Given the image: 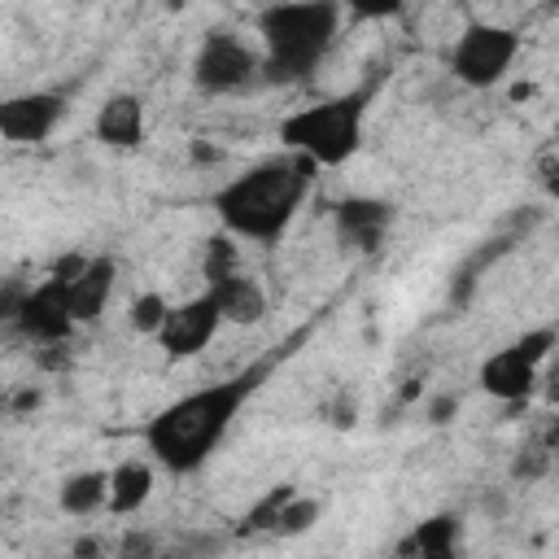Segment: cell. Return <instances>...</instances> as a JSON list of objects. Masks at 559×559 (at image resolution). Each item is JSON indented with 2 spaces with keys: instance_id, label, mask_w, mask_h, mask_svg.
<instances>
[{
  "instance_id": "cell-26",
  "label": "cell",
  "mask_w": 559,
  "mask_h": 559,
  "mask_svg": "<svg viewBox=\"0 0 559 559\" xmlns=\"http://www.w3.org/2000/svg\"><path fill=\"white\" fill-rule=\"evenodd\" d=\"M39 402H44V393H39V389H22V393L9 402V411H13V415H22V411H35Z\"/></svg>"
},
{
  "instance_id": "cell-16",
  "label": "cell",
  "mask_w": 559,
  "mask_h": 559,
  "mask_svg": "<svg viewBox=\"0 0 559 559\" xmlns=\"http://www.w3.org/2000/svg\"><path fill=\"white\" fill-rule=\"evenodd\" d=\"M153 498V463L148 459H122L109 467V515H131Z\"/></svg>"
},
{
  "instance_id": "cell-11",
  "label": "cell",
  "mask_w": 559,
  "mask_h": 559,
  "mask_svg": "<svg viewBox=\"0 0 559 559\" xmlns=\"http://www.w3.org/2000/svg\"><path fill=\"white\" fill-rule=\"evenodd\" d=\"M393 227V205L376 197H345L336 205V240L354 253H376Z\"/></svg>"
},
{
  "instance_id": "cell-9",
  "label": "cell",
  "mask_w": 559,
  "mask_h": 559,
  "mask_svg": "<svg viewBox=\"0 0 559 559\" xmlns=\"http://www.w3.org/2000/svg\"><path fill=\"white\" fill-rule=\"evenodd\" d=\"M218 328H223V310L210 293H201V297H188V301L170 306V314L157 332V345H162L166 358H192L218 336Z\"/></svg>"
},
{
  "instance_id": "cell-3",
  "label": "cell",
  "mask_w": 559,
  "mask_h": 559,
  "mask_svg": "<svg viewBox=\"0 0 559 559\" xmlns=\"http://www.w3.org/2000/svg\"><path fill=\"white\" fill-rule=\"evenodd\" d=\"M341 31V4L332 0H301V4H271L258 13L262 35V79L266 83H301L328 57Z\"/></svg>"
},
{
  "instance_id": "cell-18",
  "label": "cell",
  "mask_w": 559,
  "mask_h": 559,
  "mask_svg": "<svg viewBox=\"0 0 559 559\" xmlns=\"http://www.w3.org/2000/svg\"><path fill=\"white\" fill-rule=\"evenodd\" d=\"M297 498V489L293 485H275V489H266L249 511H245V520H240V537H258V533H275V524H280V515H284V507Z\"/></svg>"
},
{
  "instance_id": "cell-12",
  "label": "cell",
  "mask_w": 559,
  "mask_h": 559,
  "mask_svg": "<svg viewBox=\"0 0 559 559\" xmlns=\"http://www.w3.org/2000/svg\"><path fill=\"white\" fill-rule=\"evenodd\" d=\"M96 140L105 148H135L144 140V100L135 92H114L96 109Z\"/></svg>"
},
{
  "instance_id": "cell-24",
  "label": "cell",
  "mask_w": 559,
  "mask_h": 559,
  "mask_svg": "<svg viewBox=\"0 0 559 559\" xmlns=\"http://www.w3.org/2000/svg\"><path fill=\"white\" fill-rule=\"evenodd\" d=\"M454 415H459V397L454 393H437L428 402V424H450Z\"/></svg>"
},
{
  "instance_id": "cell-13",
  "label": "cell",
  "mask_w": 559,
  "mask_h": 559,
  "mask_svg": "<svg viewBox=\"0 0 559 559\" xmlns=\"http://www.w3.org/2000/svg\"><path fill=\"white\" fill-rule=\"evenodd\" d=\"M205 293L218 301L223 323L253 328V323H262V319H266V293H262V284H258L249 271H236V275H227V280L210 284Z\"/></svg>"
},
{
  "instance_id": "cell-6",
  "label": "cell",
  "mask_w": 559,
  "mask_h": 559,
  "mask_svg": "<svg viewBox=\"0 0 559 559\" xmlns=\"http://www.w3.org/2000/svg\"><path fill=\"white\" fill-rule=\"evenodd\" d=\"M520 52V35L511 26H498V22H467L463 35L454 39L450 48V74L463 83V87H493L507 79L511 61Z\"/></svg>"
},
{
  "instance_id": "cell-20",
  "label": "cell",
  "mask_w": 559,
  "mask_h": 559,
  "mask_svg": "<svg viewBox=\"0 0 559 559\" xmlns=\"http://www.w3.org/2000/svg\"><path fill=\"white\" fill-rule=\"evenodd\" d=\"M166 314H170V301H166L162 293H140V297L127 306V323H131V332H140V336H157L162 323H166Z\"/></svg>"
},
{
  "instance_id": "cell-25",
  "label": "cell",
  "mask_w": 559,
  "mask_h": 559,
  "mask_svg": "<svg viewBox=\"0 0 559 559\" xmlns=\"http://www.w3.org/2000/svg\"><path fill=\"white\" fill-rule=\"evenodd\" d=\"M542 393H546L550 406H559V349H555V358H550L546 371H542Z\"/></svg>"
},
{
  "instance_id": "cell-19",
  "label": "cell",
  "mask_w": 559,
  "mask_h": 559,
  "mask_svg": "<svg viewBox=\"0 0 559 559\" xmlns=\"http://www.w3.org/2000/svg\"><path fill=\"white\" fill-rule=\"evenodd\" d=\"M201 271H205V284H218L227 275L240 271V249H236V236H214L205 240V258H201Z\"/></svg>"
},
{
  "instance_id": "cell-7",
  "label": "cell",
  "mask_w": 559,
  "mask_h": 559,
  "mask_svg": "<svg viewBox=\"0 0 559 559\" xmlns=\"http://www.w3.org/2000/svg\"><path fill=\"white\" fill-rule=\"evenodd\" d=\"M253 79H262V52L249 48L236 31H210L197 44L192 57V83L210 96H231L245 92Z\"/></svg>"
},
{
  "instance_id": "cell-30",
  "label": "cell",
  "mask_w": 559,
  "mask_h": 559,
  "mask_svg": "<svg viewBox=\"0 0 559 559\" xmlns=\"http://www.w3.org/2000/svg\"><path fill=\"white\" fill-rule=\"evenodd\" d=\"M546 188H550V197H559V170H555V179H550Z\"/></svg>"
},
{
  "instance_id": "cell-27",
  "label": "cell",
  "mask_w": 559,
  "mask_h": 559,
  "mask_svg": "<svg viewBox=\"0 0 559 559\" xmlns=\"http://www.w3.org/2000/svg\"><path fill=\"white\" fill-rule=\"evenodd\" d=\"M105 555V542L100 537H79L74 542V559H100Z\"/></svg>"
},
{
  "instance_id": "cell-14",
  "label": "cell",
  "mask_w": 559,
  "mask_h": 559,
  "mask_svg": "<svg viewBox=\"0 0 559 559\" xmlns=\"http://www.w3.org/2000/svg\"><path fill=\"white\" fill-rule=\"evenodd\" d=\"M114 275H118V262L114 258H87L83 275L70 284V310H74V323H96L109 306V293H114Z\"/></svg>"
},
{
  "instance_id": "cell-22",
  "label": "cell",
  "mask_w": 559,
  "mask_h": 559,
  "mask_svg": "<svg viewBox=\"0 0 559 559\" xmlns=\"http://www.w3.org/2000/svg\"><path fill=\"white\" fill-rule=\"evenodd\" d=\"M546 467H550V450H546L542 441H528V445L511 459V476H515V480H537V476H546Z\"/></svg>"
},
{
  "instance_id": "cell-8",
  "label": "cell",
  "mask_w": 559,
  "mask_h": 559,
  "mask_svg": "<svg viewBox=\"0 0 559 559\" xmlns=\"http://www.w3.org/2000/svg\"><path fill=\"white\" fill-rule=\"evenodd\" d=\"M31 341H39L44 349L48 345H61L79 323H74V310H70V284L66 280H57V275H48L44 284H35V288H26L22 297H17V306H13V314H9Z\"/></svg>"
},
{
  "instance_id": "cell-21",
  "label": "cell",
  "mask_w": 559,
  "mask_h": 559,
  "mask_svg": "<svg viewBox=\"0 0 559 559\" xmlns=\"http://www.w3.org/2000/svg\"><path fill=\"white\" fill-rule=\"evenodd\" d=\"M319 515H323V502L310 498V493H297V498L284 507V515H280V524H275V537H301V533H310V528L319 524Z\"/></svg>"
},
{
  "instance_id": "cell-23",
  "label": "cell",
  "mask_w": 559,
  "mask_h": 559,
  "mask_svg": "<svg viewBox=\"0 0 559 559\" xmlns=\"http://www.w3.org/2000/svg\"><path fill=\"white\" fill-rule=\"evenodd\" d=\"M114 555H118V559H157V537L144 533V528H127Z\"/></svg>"
},
{
  "instance_id": "cell-17",
  "label": "cell",
  "mask_w": 559,
  "mask_h": 559,
  "mask_svg": "<svg viewBox=\"0 0 559 559\" xmlns=\"http://www.w3.org/2000/svg\"><path fill=\"white\" fill-rule=\"evenodd\" d=\"M57 507L66 515H96L100 507H109V472H70L57 489Z\"/></svg>"
},
{
  "instance_id": "cell-10",
  "label": "cell",
  "mask_w": 559,
  "mask_h": 559,
  "mask_svg": "<svg viewBox=\"0 0 559 559\" xmlns=\"http://www.w3.org/2000/svg\"><path fill=\"white\" fill-rule=\"evenodd\" d=\"M66 114L61 92H22L0 105V135L9 144H44Z\"/></svg>"
},
{
  "instance_id": "cell-15",
  "label": "cell",
  "mask_w": 559,
  "mask_h": 559,
  "mask_svg": "<svg viewBox=\"0 0 559 559\" xmlns=\"http://www.w3.org/2000/svg\"><path fill=\"white\" fill-rule=\"evenodd\" d=\"M393 559H459V520L428 515L393 546Z\"/></svg>"
},
{
  "instance_id": "cell-5",
  "label": "cell",
  "mask_w": 559,
  "mask_h": 559,
  "mask_svg": "<svg viewBox=\"0 0 559 559\" xmlns=\"http://www.w3.org/2000/svg\"><path fill=\"white\" fill-rule=\"evenodd\" d=\"M559 349V328H528L524 336H515L511 345L493 349L485 362H480V389L507 406H520L533 397V389L542 384V371L546 362L555 358Z\"/></svg>"
},
{
  "instance_id": "cell-29",
  "label": "cell",
  "mask_w": 559,
  "mask_h": 559,
  "mask_svg": "<svg viewBox=\"0 0 559 559\" xmlns=\"http://www.w3.org/2000/svg\"><path fill=\"white\" fill-rule=\"evenodd\" d=\"M537 441H542V445H546V450H550V454H555V450H559V415H555V419H550V424H546V428H542V432H537Z\"/></svg>"
},
{
  "instance_id": "cell-28",
  "label": "cell",
  "mask_w": 559,
  "mask_h": 559,
  "mask_svg": "<svg viewBox=\"0 0 559 559\" xmlns=\"http://www.w3.org/2000/svg\"><path fill=\"white\" fill-rule=\"evenodd\" d=\"M218 157H223V153H218L214 144H205V140H192V162H201V166H205V162H218Z\"/></svg>"
},
{
  "instance_id": "cell-1",
  "label": "cell",
  "mask_w": 559,
  "mask_h": 559,
  "mask_svg": "<svg viewBox=\"0 0 559 559\" xmlns=\"http://www.w3.org/2000/svg\"><path fill=\"white\" fill-rule=\"evenodd\" d=\"M275 358H280V349L271 358H262V362L227 376V380H214V384H205L197 393H183L179 402L162 406L148 419V428H144V445H148L153 463H162L175 476H188V472L205 467L210 454L223 445V437H227L231 419L240 415V406L271 376Z\"/></svg>"
},
{
  "instance_id": "cell-2",
  "label": "cell",
  "mask_w": 559,
  "mask_h": 559,
  "mask_svg": "<svg viewBox=\"0 0 559 559\" xmlns=\"http://www.w3.org/2000/svg\"><path fill=\"white\" fill-rule=\"evenodd\" d=\"M310 175H314V166L306 157H293V153L266 157V162L249 166L245 175L227 179L210 205H214L218 223L227 227V236L271 245L297 218V210L310 192Z\"/></svg>"
},
{
  "instance_id": "cell-4",
  "label": "cell",
  "mask_w": 559,
  "mask_h": 559,
  "mask_svg": "<svg viewBox=\"0 0 559 559\" xmlns=\"http://www.w3.org/2000/svg\"><path fill=\"white\" fill-rule=\"evenodd\" d=\"M367 100L371 87L328 96L319 105H306L280 122V140L293 157H306L314 170L319 166H345L358 144H362V122H367Z\"/></svg>"
}]
</instances>
